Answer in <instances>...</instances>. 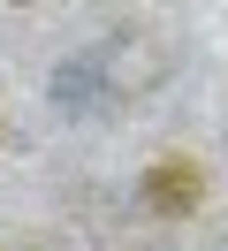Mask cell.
I'll list each match as a JSON object with an SVG mask.
<instances>
[{"mask_svg":"<svg viewBox=\"0 0 228 251\" xmlns=\"http://www.w3.org/2000/svg\"><path fill=\"white\" fill-rule=\"evenodd\" d=\"M198 190H205V175H198L190 160H160V168L145 175V205L152 213H190Z\"/></svg>","mask_w":228,"mask_h":251,"instance_id":"cell-1","label":"cell"},{"mask_svg":"<svg viewBox=\"0 0 228 251\" xmlns=\"http://www.w3.org/2000/svg\"><path fill=\"white\" fill-rule=\"evenodd\" d=\"M15 8H23V0H15Z\"/></svg>","mask_w":228,"mask_h":251,"instance_id":"cell-2","label":"cell"}]
</instances>
